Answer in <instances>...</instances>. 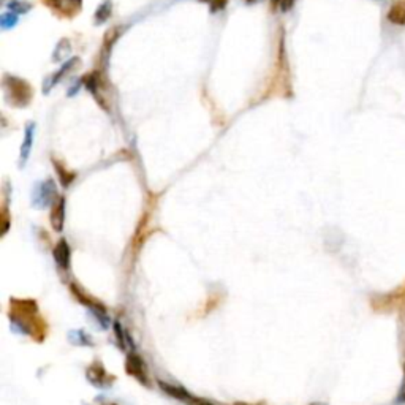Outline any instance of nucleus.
Here are the masks:
<instances>
[{
    "mask_svg": "<svg viewBox=\"0 0 405 405\" xmlns=\"http://www.w3.org/2000/svg\"><path fill=\"white\" fill-rule=\"evenodd\" d=\"M40 307L35 300H10V320L11 324L21 333L30 336L35 342H43L48 336V323L40 315Z\"/></svg>",
    "mask_w": 405,
    "mask_h": 405,
    "instance_id": "f257e3e1",
    "label": "nucleus"
},
{
    "mask_svg": "<svg viewBox=\"0 0 405 405\" xmlns=\"http://www.w3.org/2000/svg\"><path fill=\"white\" fill-rule=\"evenodd\" d=\"M2 86L6 103L15 106V108H25V106L30 105L32 98H34V89H32V86L21 78L5 75Z\"/></svg>",
    "mask_w": 405,
    "mask_h": 405,
    "instance_id": "f03ea898",
    "label": "nucleus"
},
{
    "mask_svg": "<svg viewBox=\"0 0 405 405\" xmlns=\"http://www.w3.org/2000/svg\"><path fill=\"white\" fill-rule=\"evenodd\" d=\"M57 189L52 179H46V181L35 185L34 194H32V203L37 208H48L51 203L56 200Z\"/></svg>",
    "mask_w": 405,
    "mask_h": 405,
    "instance_id": "7ed1b4c3",
    "label": "nucleus"
},
{
    "mask_svg": "<svg viewBox=\"0 0 405 405\" xmlns=\"http://www.w3.org/2000/svg\"><path fill=\"white\" fill-rule=\"evenodd\" d=\"M157 383H158V387L165 391V393L171 397H175L176 401L185 402L187 405H214V404H211L209 401H204V399H200V397L190 394L187 389L182 388V387H177V385H170V383H165L160 380H158Z\"/></svg>",
    "mask_w": 405,
    "mask_h": 405,
    "instance_id": "20e7f679",
    "label": "nucleus"
},
{
    "mask_svg": "<svg viewBox=\"0 0 405 405\" xmlns=\"http://www.w3.org/2000/svg\"><path fill=\"white\" fill-rule=\"evenodd\" d=\"M404 303H405V283L401 288L391 291L388 295L372 300V307L377 309L378 312H385L401 307Z\"/></svg>",
    "mask_w": 405,
    "mask_h": 405,
    "instance_id": "39448f33",
    "label": "nucleus"
},
{
    "mask_svg": "<svg viewBox=\"0 0 405 405\" xmlns=\"http://www.w3.org/2000/svg\"><path fill=\"white\" fill-rule=\"evenodd\" d=\"M43 2L61 18L76 16L83 6V0H43Z\"/></svg>",
    "mask_w": 405,
    "mask_h": 405,
    "instance_id": "423d86ee",
    "label": "nucleus"
},
{
    "mask_svg": "<svg viewBox=\"0 0 405 405\" xmlns=\"http://www.w3.org/2000/svg\"><path fill=\"white\" fill-rule=\"evenodd\" d=\"M70 291H71V295L75 296L76 301H79L83 305H86V307H89L98 318H102V317L106 318V307H105V305L100 301H97L95 298H92L90 295L89 296L86 295V291L81 287H79V283L71 282L70 283Z\"/></svg>",
    "mask_w": 405,
    "mask_h": 405,
    "instance_id": "0eeeda50",
    "label": "nucleus"
},
{
    "mask_svg": "<svg viewBox=\"0 0 405 405\" xmlns=\"http://www.w3.org/2000/svg\"><path fill=\"white\" fill-rule=\"evenodd\" d=\"M125 370H127L129 375L136 378L139 383H143L144 387H149L148 369H146V364L141 356L136 353H130L127 360H125Z\"/></svg>",
    "mask_w": 405,
    "mask_h": 405,
    "instance_id": "6e6552de",
    "label": "nucleus"
},
{
    "mask_svg": "<svg viewBox=\"0 0 405 405\" xmlns=\"http://www.w3.org/2000/svg\"><path fill=\"white\" fill-rule=\"evenodd\" d=\"M88 380L97 388H110V385L116 380V377L110 375L100 361H95L88 369Z\"/></svg>",
    "mask_w": 405,
    "mask_h": 405,
    "instance_id": "1a4fd4ad",
    "label": "nucleus"
},
{
    "mask_svg": "<svg viewBox=\"0 0 405 405\" xmlns=\"http://www.w3.org/2000/svg\"><path fill=\"white\" fill-rule=\"evenodd\" d=\"M52 255H54V260L57 263V266L62 271H69L70 269V262H71V250L69 242L65 239H61L56 244L54 250H52Z\"/></svg>",
    "mask_w": 405,
    "mask_h": 405,
    "instance_id": "9d476101",
    "label": "nucleus"
},
{
    "mask_svg": "<svg viewBox=\"0 0 405 405\" xmlns=\"http://www.w3.org/2000/svg\"><path fill=\"white\" fill-rule=\"evenodd\" d=\"M49 218H51L52 228H54L57 233H61V231L64 230V222H65V198L64 196L57 198L56 203L52 204Z\"/></svg>",
    "mask_w": 405,
    "mask_h": 405,
    "instance_id": "9b49d317",
    "label": "nucleus"
},
{
    "mask_svg": "<svg viewBox=\"0 0 405 405\" xmlns=\"http://www.w3.org/2000/svg\"><path fill=\"white\" fill-rule=\"evenodd\" d=\"M34 135H35V124L29 122L28 127H25L24 141H23V146H21V167L25 162H28V158L30 155L32 144H34Z\"/></svg>",
    "mask_w": 405,
    "mask_h": 405,
    "instance_id": "f8f14e48",
    "label": "nucleus"
},
{
    "mask_svg": "<svg viewBox=\"0 0 405 405\" xmlns=\"http://www.w3.org/2000/svg\"><path fill=\"white\" fill-rule=\"evenodd\" d=\"M78 62H79V59H71V61H69V62H65V64H64V67H62L61 70L56 71L54 75H51L48 79H46V81H45V86H43L45 94H48L49 89L54 88V86H56L59 81H61V79H62L65 75H67V71L73 67V65L78 64Z\"/></svg>",
    "mask_w": 405,
    "mask_h": 405,
    "instance_id": "ddd939ff",
    "label": "nucleus"
},
{
    "mask_svg": "<svg viewBox=\"0 0 405 405\" xmlns=\"http://www.w3.org/2000/svg\"><path fill=\"white\" fill-rule=\"evenodd\" d=\"M151 218V211L149 209H146V212L143 214L141 217V221H139V225H138V230H136V233H135V237H134V247L135 250L138 249H141V245L144 244L146 241V233H148V221Z\"/></svg>",
    "mask_w": 405,
    "mask_h": 405,
    "instance_id": "4468645a",
    "label": "nucleus"
},
{
    "mask_svg": "<svg viewBox=\"0 0 405 405\" xmlns=\"http://www.w3.org/2000/svg\"><path fill=\"white\" fill-rule=\"evenodd\" d=\"M388 21L396 25H404L405 28V4L401 2V0H396V2L391 5L388 11Z\"/></svg>",
    "mask_w": 405,
    "mask_h": 405,
    "instance_id": "2eb2a0df",
    "label": "nucleus"
},
{
    "mask_svg": "<svg viewBox=\"0 0 405 405\" xmlns=\"http://www.w3.org/2000/svg\"><path fill=\"white\" fill-rule=\"evenodd\" d=\"M52 165H54V170L57 172L59 179H61L64 187H69V185L76 179V172L67 170V167H65V165L59 160H56V158H52Z\"/></svg>",
    "mask_w": 405,
    "mask_h": 405,
    "instance_id": "dca6fc26",
    "label": "nucleus"
},
{
    "mask_svg": "<svg viewBox=\"0 0 405 405\" xmlns=\"http://www.w3.org/2000/svg\"><path fill=\"white\" fill-rule=\"evenodd\" d=\"M70 51H71V46H70L69 40L67 38L61 40V42H59V45H57L56 51H54V54H52V61L64 62V59L70 54Z\"/></svg>",
    "mask_w": 405,
    "mask_h": 405,
    "instance_id": "f3484780",
    "label": "nucleus"
},
{
    "mask_svg": "<svg viewBox=\"0 0 405 405\" xmlns=\"http://www.w3.org/2000/svg\"><path fill=\"white\" fill-rule=\"evenodd\" d=\"M112 11V4L111 0H106L100 6H98L95 11V24H103L110 19Z\"/></svg>",
    "mask_w": 405,
    "mask_h": 405,
    "instance_id": "a211bd4d",
    "label": "nucleus"
},
{
    "mask_svg": "<svg viewBox=\"0 0 405 405\" xmlns=\"http://www.w3.org/2000/svg\"><path fill=\"white\" fill-rule=\"evenodd\" d=\"M8 10L16 13V15H24V13H29L32 10V4L24 2V0H11L8 4Z\"/></svg>",
    "mask_w": 405,
    "mask_h": 405,
    "instance_id": "6ab92c4d",
    "label": "nucleus"
},
{
    "mask_svg": "<svg viewBox=\"0 0 405 405\" xmlns=\"http://www.w3.org/2000/svg\"><path fill=\"white\" fill-rule=\"evenodd\" d=\"M16 23H18V15H16V13L10 11V10L2 13V16H0V24H2L4 29L15 28Z\"/></svg>",
    "mask_w": 405,
    "mask_h": 405,
    "instance_id": "aec40b11",
    "label": "nucleus"
},
{
    "mask_svg": "<svg viewBox=\"0 0 405 405\" xmlns=\"http://www.w3.org/2000/svg\"><path fill=\"white\" fill-rule=\"evenodd\" d=\"M73 333L78 336V337H75L70 333V341L73 344H76V345H92V344H94V342H92V339L86 333H83V331H73Z\"/></svg>",
    "mask_w": 405,
    "mask_h": 405,
    "instance_id": "412c9836",
    "label": "nucleus"
},
{
    "mask_svg": "<svg viewBox=\"0 0 405 405\" xmlns=\"http://www.w3.org/2000/svg\"><path fill=\"white\" fill-rule=\"evenodd\" d=\"M200 2H204L209 5V10L212 13H218L225 10V6L228 5V0H200Z\"/></svg>",
    "mask_w": 405,
    "mask_h": 405,
    "instance_id": "4be33fe9",
    "label": "nucleus"
},
{
    "mask_svg": "<svg viewBox=\"0 0 405 405\" xmlns=\"http://www.w3.org/2000/svg\"><path fill=\"white\" fill-rule=\"evenodd\" d=\"M404 374H405V368H404ZM397 404H405V375H404V382L399 391V396H397Z\"/></svg>",
    "mask_w": 405,
    "mask_h": 405,
    "instance_id": "5701e85b",
    "label": "nucleus"
},
{
    "mask_svg": "<svg viewBox=\"0 0 405 405\" xmlns=\"http://www.w3.org/2000/svg\"><path fill=\"white\" fill-rule=\"evenodd\" d=\"M296 0H281V10L282 11H288L291 6L295 5Z\"/></svg>",
    "mask_w": 405,
    "mask_h": 405,
    "instance_id": "b1692460",
    "label": "nucleus"
},
{
    "mask_svg": "<svg viewBox=\"0 0 405 405\" xmlns=\"http://www.w3.org/2000/svg\"><path fill=\"white\" fill-rule=\"evenodd\" d=\"M235 405H262V404H247V402H236Z\"/></svg>",
    "mask_w": 405,
    "mask_h": 405,
    "instance_id": "393cba45",
    "label": "nucleus"
},
{
    "mask_svg": "<svg viewBox=\"0 0 405 405\" xmlns=\"http://www.w3.org/2000/svg\"><path fill=\"white\" fill-rule=\"evenodd\" d=\"M401 2H404V4H405V0H401Z\"/></svg>",
    "mask_w": 405,
    "mask_h": 405,
    "instance_id": "a878e982",
    "label": "nucleus"
},
{
    "mask_svg": "<svg viewBox=\"0 0 405 405\" xmlns=\"http://www.w3.org/2000/svg\"><path fill=\"white\" fill-rule=\"evenodd\" d=\"M314 405H317V404H314Z\"/></svg>",
    "mask_w": 405,
    "mask_h": 405,
    "instance_id": "bb28decb",
    "label": "nucleus"
}]
</instances>
